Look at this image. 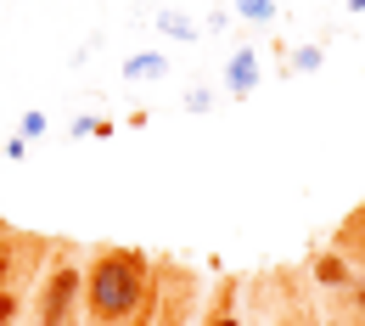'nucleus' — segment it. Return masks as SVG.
Returning a JSON list of instances; mask_svg holds the SVG:
<instances>
[{
	"instance_id": "9",
	"label": "nucleus",
	"mask_w": 365,
	"mask_h": 326,
	"mask_svg": "<svg viewBox=\"0 0 365 326\" xmlns=\"http://www.w3.org/2000/svg\"><path fill=\"white\" fill-rule=\"evenodd\" d=\"M185 107H191V113H208V107H214V96H208V91H191V96H185Z\"/></svg>"
},
{
	"instance_id": "13",
	"label": "nucleus",
	"mask_w": 365,
	"mask_h": 326,
	"mask_svg": "<svg viewBox=\"0 0 365 326\" xmlns=\"http://www.w3.org/2000/svg\"><path fill=\"white\" fill-rule=\"evenodd\" d=\"M214 326H236V321H214Z\"/></svg>"
},
{
	"instance_id": "8",
	"label": "nucleus",
	"mask_w": 365,
	"mask_h": 326,
	"mask_svg": "<svg viewBox=\"0 0 365 326\" xmlns=\"http://www.w3.org/2000/svg\"><path fill=\"white\" fill-rule=\"evenodd\" d=\"M320 62H326L320 51H298V56H292V68H304V73H309V68H320Z\"/></svg>"
},
{
	"instance_id": "1",
	"label": "nucleus",
	"mask_w": 365,
	"mask_h": 326,
	"mask_svg": "<svg viewBox=\"0 0 365 326\" xmlns=\"http://www.w3.org/2000/svg\"><path fill=\"white\" fill-rule=\"evenodd\" d=\"M140 287H146V259L140 253L113 248L91 265V304L101 315H130L140 304Z\"/></svg>"
},
{
	"instance_id": "7",
	"label": "nucleus",
	"mask_w": 365,
	"mask_h": 326,
	"mask_svg": "<svg viewBox=\"0 0 365 326\" xmlns=\"http://www.w3.org/2000/svg\"><path fill=\"white\" fill-rule=\"evenodd\" d=\"M23 136H46V113H23Z\"/></svg>"
},
{
	"instance_id": "3",
	"label": "nucleus",
	"mask_w": 365,
	"mask_h": 326,
	"mask_svg": "<svg viewBox=\"0 0 365 326\" xmlns=\"http://www.w3.org/2000/svg\"><path fill=\"white\" fill-rule=\"evenodd\" d=\"M225 91H230V96H253V91H259V51H253V46L230 51V62H225Z\"/></svg>"
},
{
	"instance_id": "5",
	"label": "nucleus",
	"mask_w": 365,
	"mask_h": 326,
	"mask_svg": "<svg viewBox=\"0 0 365 326\" xmlns=\"http://www.w3.org/2000/svg\"><path fill=\"white\" fill-rule=\"evenodd\" d=\"M158 29H163L169 40H197V34H202V29H197L185 11H158Z\"/></svg>"
},
{
	"instance_id": "2",
	"label": "nucleus",
	"mask_w": 365,
	"mask_h": 326,
	"mask_svg": "<svg viewBox=\"0 0 365 326\" xmlns=\"http://www.w3.org/2000/svg\"><path fill=\"white\" fill-rule=\"evenodd\" d=\"M79 292V270H56L51 276V287L40 292V321L46 326H62V315H68V298Z\"/></svg>"
},
{
	"instance_id": "6",
	"label": "nucleus",
	"mask_w": 365,
	"mask_h": 326,
	"mask_svg": "<svg viewBox=\"0 0 365 326\" xmlns=\"http://www.w3.org/2000/svg\"><path fill=\"white\" fill-rule=\"evenodd\" d=\"M236 11H242L247 23H270V17H275V0H236Z\"/></svg>"
},
{
	"instance_id": "4",
	"label": "nucleus",
	"mask_w": 365,
	"mask_h": 326,
	"mask_svg": "<svg viewBox=\"0 0 365 326\" xmlns=\"http://www.w3.org/2000/svg\"><path fill=\"white\" fill-rule=\"evenodd\" d=\"M169 73V56H158V51H140L124 62V79H163Z\"/></svg>"
},
{
	"instance_id": "12",
	"label": "nucleus",
	"mask_w": 365,
	"mask_h": 326,
	"mask_svg": "<svg viewBox=\"0 0 365 326\" xmlns=\"http://www.w3.org/2000/svg\"><path fill=\"white\" fill-rule=\"evenodd\" d=\"M349 11H365V0H349Z\"/></svg>"
},
{
	"instance_id": "11",
	"label": "nucleus",
	"mask_w": 365,
	"mask_h": 326,
	"mask_svg": "<svg viewBox=\"0 0 365 326\" xmlns=\"http://www.w3.org/2000/svg\"><path fill=\"white\" fill-rule=\"evenodd\" d=\"M11 310H17V304H11L6 292H0V326H11Z\"/></svg>"
},
{
	"instance_id": "10",
	"label": "nucleus",
	"mask_w": 365,
	"mask_h": 326,
	"mask_svg": "<svg viewBox=\"0 0 365 326\" xmlns=\"http://www.w3.org/2000/svg\"><path fill=\"white\" fill-rule=\"evenodd\" d=\"M320 281H331V287H337V281H343V265H337V259H320Z\"/></svg>"
}]
</instances>
